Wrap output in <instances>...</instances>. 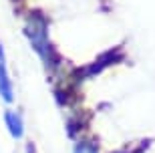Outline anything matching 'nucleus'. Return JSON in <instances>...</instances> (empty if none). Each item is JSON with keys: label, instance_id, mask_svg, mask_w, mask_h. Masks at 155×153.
I'll use <instances>...</instances> for the list:
<instances>
[{"label": "nucleus", "instance_id": "nucleus-1", "mask_svg": "<svg viewBox=\"0 0 155 153\" xmlns=\"http://www.w3.org/2000/svg\"><path fill=\"white\" fill-rule=\"evenodd\" d=\"M22 34L28 46L35 51L38 61L42 62L48 79L52 85H61V83H71L75 77V71L67 68V62L58 55L54 42L51 40V22L42 10L32 8L26 10L22 16Z\"/></svg>", "mask_w": 155, "mask_h": 153}, {"label": "nucleus", "instance_id": "nucleus-2", "mask_svg": "<svg viewBox=\"0 0 155 153\" xmlns=\"http://www.w3.org/2000/svg\"><path fill=\"white\" fill-rule=\"evenodd\" d=\"M0 99L4 105L14 103V85H12V77L6 62V48L2 42H0Z\"/></svg>", "mask_w": 155, "mask_h": 153}, {"label": "nucleus", "instance_id": "nucleus-3", "mask_svg": "<svg viewBox=\"0 0 155 153\" xmlns=\"http://www.w3.org/2000/svg\"><path fill=\"white\" fill-rule=\"evenodd\" d=\"M87 115L83 111H79L77 107H71V113L67 117V135L69 139H79V137L87 135Z\"/></svg>", "mask_w": 155, "mask_h": 153}, {"label": "nucleus", "instance_id": "nucleus-4", "mask_svg": "<svg viewBox=\"0 0 155 153\" xmlns=\"http://www.w3.org/2000/svg\"><path fill=\"white\" fill-rule=\"evenodd\" d=\"M4 127L12 139L18 141V139L24 137V119H22V115L18 111H14V109H6L4 111Z\"/></svg>", "mask_w": 155, "mask_h": 153}, {"label": "nucleus", "instance_id": "nucleus-5", "mask_svg": "<svg viewBox=\"0 0 155 153\" xmlns=\"http://www.w3.org/2000/svg\"><path fill=\"white\" fill-rule=\"evenodd\" d=\"M73 153H101V145L95 137L83 135L79 139H75L73 143Z\"/></svg>", "mask_w": 155, "mask_h": 153}, {"label": "nucleus", "instance_id": "nucleus-6", "mask_svg": "<svg viewBox=\"0 0 155 153\" xmlns=\"http://www.w3.org/2000/svg\"><path fill=\"white\" fill-rule=\"evenodd\" d=\"M111 153H129L127 149H117V151H111Z\"/></svg>", "mask_w": 155, "mask_h": 153}, {"label": "nucleus", "instance_id": "nucleus-7", "mask_svg": "<svg viewBox=\"0 0 155 153\" xmlns=\"http://www.w3.org/2000/svg\"><path fill=\"white\" fill-rule=\"evenodd\" d=\"M28 153H35V147H32V145H28Z\"/></svg>", "mask_w": 155, "mask_h": 153}]
</instances>
